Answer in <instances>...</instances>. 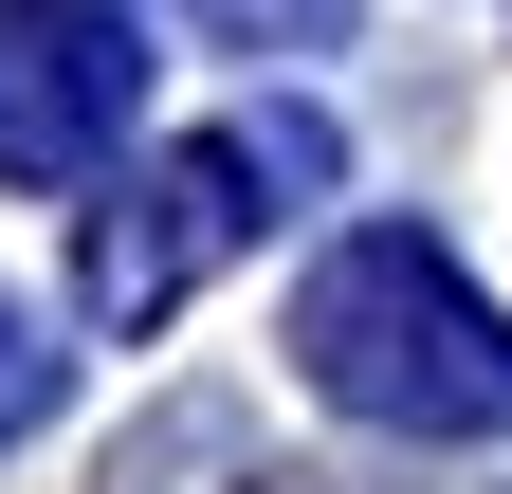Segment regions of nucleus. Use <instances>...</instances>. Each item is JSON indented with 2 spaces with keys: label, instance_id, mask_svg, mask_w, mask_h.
I'll use <instances>...</instances> for the list:
<instances>
[{
  "label": "nucleus",
  "instance_id": "obj_1",
  "mask_svg": "<svg viewBox=\"0 0 512 494\" xmlns=\"http://www.w3.org/2000/svg\"><path fill=\"white\" fill-rule=\"evenodd\" d=\"M293 366H311V403L384 421V440H494V421H512V330H494V293L439 257V238H403V220H366V238L311 257Z\"/></svg>",
  "mask_w": 512,
  "mask_h": 494
},
{
  "label": "nucleus",
  "instance_id": "obj_2",
  "mask_svg": "<svg viewBox=\"0 0 512 494\" xmlns=\"http://www.w3.org/2000/svg\"><path fill=\"white\" fill-rule=\"evenodd\" d=\"M147 110V37L110 0H0V183H92Z\"/></svg>",
  "mask_w": 512,
  "mask_h": 494
},
{
  "label": "nucleus",
  "instance_id": "obj_3",
  "mask_svg": "<svg viewBox=\"0 0 512 494\" xmlns=\"http://www.w3.org/2000/svg\"><path fill=\"white\" fill-rule=\"evenodd\" d=\"M238 238H256V165H238V129H220V147H165V165L92 220V312H110V330H165Z\"/></svg>",
  "mask_w": 512,
  "mask_h": 494
},
{
  "label": "nucleus",
  "instance_id": "obj_4",
  "mask_svg": "<svg viewBox=\"0 0 512 494\" xmlns=\"http://www.w3.org/2000/svg\"><path fill=\"white\" fill-rule=\"evenodd\" d=\"M55 385H74V348H55L19 293H0V440H37V421H55Z\"/></svg>",
  "mask_w": 512,
  "mask_h": 494
},
{
  "label": "nucleus",
  "instance_id": "obj_5",
  "mask_svg": "<svg viewBox=\"0 0 512 494\" xmlns=\"http://www.w3.org/2000/svg\"><path fill=\"white\" fill-rule=\"evenodd\" d=\"M238 165L275 183V202H311V183H330L348 147H330V110H238Z\"/></svg>",
  "mask_w": 512,
  "mask_h": 494
},
{
  "label": "nucleus",
  "instance_id": "obj_6",
  "mask_svg": "<svg viewBox=\"0 0 512 494\" xmlns=\"http://www.w3.org/2000/svg\"><path fill=\"white\" fill-rule=\"evenodd\" d=\"M202 19H220L238 55H330V37H348V0H202Z\"/></svg>",
  "mask_w": 512,
  "mask_h": 494
}]
</instances>
